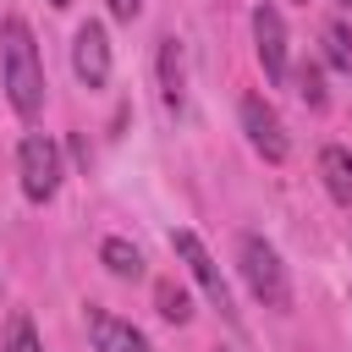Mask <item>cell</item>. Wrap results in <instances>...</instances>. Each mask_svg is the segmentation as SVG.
<instances>
[{"label":"cell","mask_w":352,"mask_h":352,"mask_svg":"<svg viewBox=\"0 0 352 352\" xmlns=\"http://www.w3.org/2000/svg\"><path fill=\"white\" fill-rule=\"evenodd\" d=\"M0 66H6V99L22 121L38 116L44 104V72H38V50H33V33L22 16H6L0 28Z\"/></svg>","instance_id":"cell-1"},{"label":"cell","mask_w":352,"mask_h":352,"mask_svg":"<svg viewBox=\"0 0 352 352\" xmlns=\"http://www.w3.org/2000/svg\"><path fill=\"white\" fill-rule=\"evenodd\" d=\"M236 258H242V280H248V292L264 302V308H286L292 302V280H286V264H280V253L264 242V236H242L236 242Z\"/></svg>","instance_id":"cell-2"},{"label":"cell","mask_w":352,"mask_h":352,"mask_svg":"<svg viewBox=\"0 0 352 352\" xmlns=\"http://www.w3.org/2000/svg\"><path fill=\"white\" fill-rule=\"evenodd\" d=\"M16 176H22V192H28L33 204L55 198V187H60V148H55V138L28 132L22 148H16Z\"/></svg>","instance_id":"cell-3"},{"label":"cell","mask_w":352,"mask_h":352,"mask_svg":"<svg viewBox=\"0 0 352 352\" xmlns=\"http://www.w3.org/2000/svg\"><path fill=\"white\" fill-rule=\"evenodd\" d=\"M242 132H248V143H253L270 165H280V160L292 154V143H286V126H280L275 104H264L258 94H248V99H242Z\"/></svg>","instance_id":"cell-4"},{"label":"cell","mask_w":352,"mask_h":352,"mask_svg":"<svg viewBox=\"0 0 352 352\" xmlns=\"http://www.w3.org/2000/svg\"><path fill=\"white\" fill-rule=\"evenodd\" d=\"M170 248H176V258L192 270V280L204 286V297H209L220 314H231V292H226V280H220V264L209 258V248H204L192 231H170Z\"/></svg>","instance_id":"cell-5"},{"label":"cell","mask_w":352,"mask_h":352,"mask_svg":"<svg viewBox=\"0 0 352 352\" xmlns=\"http://www.w3.org/2000/svg\"><path fill=\"white\" fill-rule=\"evenodd\" d=\"M253 44H258V60H264V77L270 82H286L292 66H286V22L275 6H258L253 11Z\"/></svg>","instance_id":"cell-6"},{"label":"cell","mask_w":352,"mask_h":352,"mask_svg":"<svg viewBox=\"0 0 352 352\" xmlns=\"http://www.w3.org/2000/svg\"><path fill=\"white\" fill-rule=\"evenodd\" d=\"M72 72L88 82V88H104L110 82V38L99 22H82L77 38H72Z\"/></svg>","instance_id":"cell-7"},{"label":"cell","mask_w":352,"mask_h":352,"mask_svg":"<svg viewBox=\"0 0 352 352\" xmlns=\"http://www.w3.org/2000/svg\"><path fill=\"white\" fill-rule=\"evenodd\" d=\"M94 346L99 352H148L143 330L126 324V319H116V314H94Z\"/></svg>","instance_id":"cell-8"},{"label":"cell","mask_w":352,"mask_h":352,"mask_svg":"<svg viewBox=\"0 0 352 352\" xmlns=\"http://www.w3.org/2000/svg\"><path fill=\"white\" fill-rule=\"evenodd\" d=\"M160 99H165V110H182V99H187V72H182L176 38H160Z\"/></svg>","instance_id":"cell-9"},{"label":"cell","mask_w":352,"mask_h":352,"mask_svg":"<svg viewBox=\"0 0 352 352\" xmlns=\"http://www.w3.org/2000/svg\"><path fill=\"white\" fill-rule=\"evenodd\" d=\"M319 176H324V187H330L336 204H352V148L330 143V148L319 154Z\"/></svg>","instance_id":"cell-10"},{"label":"cell","mask_w":352,"mask_h":352,"mask_svg":"<svg viewBox=\"0 0 352 352\" xmlns=\"http://www.w3.org/2000/svg\"><path fill=\"white\" fill-rule=\"evenodd\" d=\"M99 258H104V270L121 275V280H138V275H143V253H138L132 242H121V236H110V242L99 248Z\"/></svg>","instance_id":"cell-11"},{"label":"cell","mask_w":352,"mask_h":352,"mask_svg":"<svg viewBox=\"0 0 352 352\" xmlns=\"http://www.w3.org/2000/svg\"><path fill=\"white\" fill-rule=\"evenodd\" d=\"M154 302H160V314H165L170 324L192 319V302H187V292H182L176 280H160V286H154Z\"/></svg>","instance_id":"cell-12"},{"label":"cell","mask_w":352,"mask_h":352,"mask_svg":"<svg viewBox=\"0 0 352 352\" xmlns=\"http://www.w3.org/2000/svg\"><path fill=\"white\" fill-rule=\"evenodd\" d=\"M324 55H330V66L352 72V38H346V28H341V22H330V28H324Z\"/></svg>","instance_id":"cell-13"},{"label":"cell","mask_w":352,"mask_h":352,"mask_svg":"<svg viewBox=\"0 0 352 352\" xmlns=\"http://www.w3.org/2000/svg\"><path fill=\"white\" fill-rule=\"evenodd\" d=\"M6 352H44V346H38V336H33V319H28V314H16V319H11Z\"/></svg>","instance_id":"cell-14"},{"label":"cell","mask_w":352,"mask_h":352,"mask_svg":"<svg viewBox=\"0 0 352 352\" xmlns=\"http://www.w3.org/2000/svg\"><path fill=\"white\" fill-rule=\"evenodd\" d=\"M297 94H302L314 110H324V77H319V66H302V72H297Z\"/></svg>","instance_id":"cell-15"},{"label":"cell","mask_w":352,"mask_h":352,"mask_svg":"<svg viewBox=\"0 0 352 352\" xmlns=\"http://www.w3.org/2000/svg\"><path fill=\"white\" fill-rule=\"evenodd\" d=\"M138 11H143V0H110V16H116V22H132Z\"/></svg>","instance_id":"cell-16"},{"label":"cell","mask_w":352,"mask_h":352,"mask_svg":"<svg viewBox=\"0 0 352 352\" xmlns=\"http://www.w3.org/2000/svg\"><path fill=\"white\" fill-rule=\"evenodd\" d=\"M50 6H72V0H50Z\"/></svg>","instance_id":"cell-17"}]
</instances>
